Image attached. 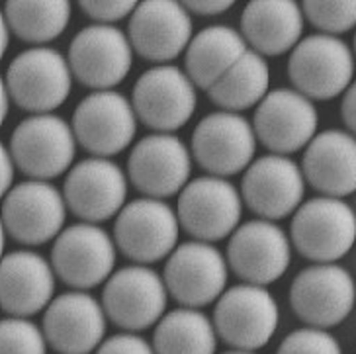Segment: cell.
<instances>
[{
    "label": "cell",
    "instance_id": "9",
    "mask_svg": "<svg viewBox=\"0 0 356 354\" xmlns=\"http://www.w3.org/2000/svg\"><path fill=\"white\" fill-rule=\"evenodd\" d=\"M168 298L165 280L155 268L129 264L108 278L100 303L108 321L126 333H141L163 319Z\"/></svg>",
    "mask_w": 356,
    "mask_h": 354
},
{
    "label": "cell",
    "instance_id": "41",
    "mask_svg": "<svg viewBox=\"0 0 356 354\" xmlns=\"http://www.w3.org/2000/svg\"><path fill=\"white\" fill-rule=\"evenodd\" d=\"M4 247H6V230H4V223H2V219H0V259L6 255V252H4Z\"/></svg>",
    "mask_w": 356,
    "mask_h": 354
},
{
    "label": "cell",
    "instance_id": "16",
    "mask_svg": "<svg viewBox=\"0 0 356 354\" xmlns=\"http://www.w3.org/2000/svg\"><path fill=\"white\" fill-rule=\"evenodd\" d=\"M257 141L274 155L304 151L319 134V112L314 100L296 88H273L252 115Z\"/></svg>",
    "mask_w": 356,
    "mask_h": 354
},
{
    "label": "cell",
    "instance_id": "44",
    "mask_svg": "<svg viewBox=\"0 0 356 354\" xmlns=\"http://www.w3.org/2000/svg\"><path fill=\"white\" fill-rule=\"evenodd\" d=\"M353 208H355V211H356V206H353Z\"/></svg>",
    "mask_w": 356,
    "mask_h": 354
},
{
    "label": "cell",
    "instance_id": "35",
    "mask_svg": "<svg viewBox=\"0 0 356 354\" xmlns=\"http://www.w3.org/2000/svg\"><path fill=\"white\" fill-rule=\"evenodd\" d=\"M95 354H155V348L139 333L122 331L104 339V343L96 348Z\"/></svg>",
    "mask_w": 356,
    "mask_h": 354
},
{
    "label": "cell",
    "instance_id": "19",
    "mask_svg": "<svg viewBox=\"0 0 356 354\" xmlns=\"http://www.w3.org/2000/svg\"><path fill=\"white\" fill-rule=\"evenodd\" d=\"M190 147L175 134H149L131 147L127 180L147 198L167 200L180 194L192 175Z\"/></svg>",
    "mask_w": 356,
    "mask_h": 354
},
{
    "label": "cell",
    "instance_id": "1",
    "mask_svg": "<svg viewBox=\"0 0 356 354\" xmlns=\"http://www.w3.org/2000/svg\"><path fill=\"white\" fill-rule=\"evenodd\" d=\"M288 235L293 250L314 264L339 262L356 245V211L346 200L315 196L296 209Z\"/></svg>",
    "mask_w": 356,
    "mask_h": 354
},
{
    "label": "cell",
    "instance_id": "4",
    "mask_svg": "<svg viewBox=\"0 0 356 354\" xmlns=\"http://www.w3.org/2000/svg\"><path fill=\"white\" fill-rule=\"evenodd\" d=\"M288 300L305 327L329 331L355 312L356 280L339 262L309 264L296 274Z\"/></svg>",
    "mask_w": 356,
    "mask_h": 354
},
{
    "label": "cell",
    "instance_id": "3",
    "mask_svg": "<svg viewBox=\"0 0 356 354\" xmlns=\"http://www.w3.org/2000/svg\"><path fill=\"white\" fill-rule=\"evenodd\" d=\"M211 321L218 337L231 348L257 353L278 331L280 305L268 288L241 282L221 293Z\"/></svg>",
    "mask_w": 356,
    "mask_h": 354
},
{
    "label": "cell",
    "instance_id": "2",
    "mask_svg": "<svg viewBox=\"0 0 356 354\" xmlns=\"http://www.w3.org/2000/svg\"><path fill=\"white\" fill-rule=\"evenodd\" d=\"M286 71L298 92L314 102H329L355 81L356 59L343 38L312 33L293 47Z\"/></svg>",
    "mask_w": 356,
    "mask_h": 354
},
{
    "label": "cell",
    "instance_id": "38",
    "mask_svg": "<svg viewBox=\"0 0 356 354\" xmlns=\"http://www.w3.org/2000/svg\"><path fill=\"white\" fill-rule=\"evenodd\" d=\"M341 118L346 131L356 136V79L341 96Z\"/></svg>",
    "mask_w": 356,
    "mask_h": 354
},
{
    "label": "cell",
    "instance_id": "14",
    "mask_svg": "<svg viewBox=\"0 0 356 354\" xmlns=\"http://www.w3.org/2000/svg\"><path fill=\"white\" fill-rule=\"evenodd\" d=\"M137 125L139 120L131 100L118 90L86 94L71 120L76 145L102 159L124 153L136 139Z\"/></svg>",
    "mask_w": 356,
    "mask_h": 354
},
{
    "label": "cell",
    "instance_id": "37",
    "mask_svg": "<svg viewBox=\"0 0 356 354\" xmlns=\"http://www.w3.org/2000/svg\"><path fill=\"white\" fill-rule=\"evenodd\" d=\"M14 172H16V165L12 161L10 149L0 141V200L6 198V194L12 190Z\"/></svg>",
    "mask_w": 356,
    "mask_h": 354
},
{
    "label": "cell",
    "instance_id": "42",
    "mask_svg": "<svg viewBox=\"0 0 356 354\" xmlns=\"http://www.w3.org/2000/svg\"><path fill=\"white\" fill-rule=\"evenodd\" d=\"M223 354H257V353H249V351H235V348H231V351H227V353Z\"/></svg>",
    "mask_w": 356,
    "mask_h": 354
},
{
    "label": "cell",
    "instance_id": "40",
    "mask_svg": "<svg viewBox=\"0 0 356 354\" xmlns=\"http://www.w3.org/2000/svg\"><path fill=\"white\" fill-rule=\"evenodd\" d=\"M8 43H10V28H8V22H6L4 10H0V61H2V57L6 55Z\"/></svg>",
    "mask_w": 356,
    "mask_h": 354
},
{
    "label": "cell",
    "instance_id": "23",
    "mask_svg": "<svg viewBox=\"0 0 356 354\" xmlns=\"http://www.w3.org/2000/svg\"><path fill=\"white\" fill-rule=\"evenodd\" d=\"M108 317L92 293L71 290L57 298L43 312L45 341L59 354H92L104 343Z\"/></svg>",
    "mask_w": 356,
    "mask_h": 354
},
{
    "label": "cell",
    "instance_id": "22",
    "mask_svg": "<svg viewBox=\"0 0 356 354\" xmlns=\"http://www.w3.org/2000/svg\"><path fill=\"white\" fill-rule=\"evenodd\" d=\"M127 40L134 51L155 65H170L186 53L194 38V22L182 2H137L127 20Z\"/></svg>",
    "mask_w": 356,
    "mask_h": 354
},
{
    "label": "cell",
    "instance_id": "32",
    "mask_svg": "<svg viewBox=\"0 0 356 354\" xmlns=\"http://www.w3.org/2000/svg\"><path fill=\"white\" fill-rule=\"evenodd\" d=\"M42 327L26 317L0 319V354H47Z\"/></svg>",
    "mask_w": 356,
    "mask_h": 354
},
{
    "label": "cell",
    "instance_id": "26",
    "mask_svg": "<svg viewBox=\"0 0 356 354\" xmlns=\"http://www.w3.org/2000/svg\"><path fill=\"white\" fill-rule=\"evenodd\" d=\"M304 30V12L293 0H252L241 12L243 40L264 59L292 53Z\"/></svg>",
    "mask_w": 356,
    "mask_h": 354
},
{
    "label": "cell",
    "instance_id": "43",
    "mask_svg": "<svg viewBox=\"0 0 356 354\" xmlns=\"http://www.w3.org/2000/svg\"><path fill=\"white\" fill-rule=\"evenodd\" d=\"M353 53H355V59H356V30H355V40H353Z\"/></svg>",
    "mask_w": 356,
    "mask_h": 354
},
{
    "label": "cell",
    "instance_id": "24",
    "mask_svg": "<svg viewBox=\"0 0 356 354\" xmlns=\"http://www.w3.org/2000/svg\"><path fill=\"white\" fill-rule=\"evenodd\" d=\"M57 276L40 252L20 249L0 259V309L10 317L30 319L45 312L55 293Z\"/></svg>",
    "mask_w": 356,
    "mask_h": 354
},
{
    "label": "cell",
    "instance_id": "20",
    "mask_svg": "<svg viewBox=\"0 0 356 354\" xmlns=\"http://www.w3.org/2000/svg\"><path fill=\"white\" fill-rule=\"evenodd\" d=\"M129 180L112 159L86 156L71 167L63 182L67 209L84 223H104L127 204Z\"/></svg>",
    "mask_w": 356,
    "mask_h": 354
},
{
    "label": "cell",
    "instance_id": "36",
    "mask_svg": "<svg viewBox=\"0 0 356 354\" xmlns=\"http://www.w3.org/2000/svg\"><path fill=\"white\" fill-rule=\"evenodd\" d=\"M182 4L190 14H196L202 18H216L220 14L229 12L235 6L233 0H190V2H182Z\"/></svg>",
    "mask_w": 356,
    "mask_h": 354
},
{
    "label": "cell",
    "instance_id": "28",
    "mask_svg": "<svg viewBox=\"0 0 356 354\" xmlns=\"http://www.w3.org/2000/svg\"><path fill=\"white\" fill-rule=\"evenodd\" d=\"M270 92V65L259 53L249 51L208 90V98L223 112L243 114L257 108Z\"/></svg>",
    "mask_w": 356,
    "mask_h": 354
},
{
    "label": "cell",
    "instance_id": "15",
    "mask_svg": "<svg viewBox=\"0 0 356 354\" xmlns=\"http://www.w3.org/2000/svg\"><path fill=\"white\" fill-rule=\"evenodd\" d=\"M292 252L290 235L276 221L257 218L233 231L225 259L239 280L268 288L288 272Z\"/></svg>",
    "mask_w": 356,
    "mask_h": 354
},
{
    "label": "cell",
    "instance_id": "11",
    "mask_svg": "<svg viewBox=\"0 0 356 354\" xmlns=\"http://www.w3.org/2000/svg\"><path fill=\"white\" fill-rule=\"evenodd\" d=\"M118 247L114 237L96 223H74L53 241L55 276L73 290L88 292L106 284L115 272Z\"/></svg>",
    "mask_w": 356,
    "mask_h": 354
},
{
    "label": "cell",
    "instance_id": "7",
    "mask_svg": "<svg viewBox=\"0 0 356 354\" xmlns=\"http://www.w3.org/2000/svg\"><path fill=\"white\" fill-rule=\"evenodd\" d=\"M137 120L153 134H175L198 108V88L177 65H153L139 74L131 90Z\"/></svg>",
    "mask_w": 356,
    "mask_h": 354
},
{
    "label": "cell",
    "instance_id": "21",
    "mask_svg": "<svg viewBox=\"0 0 356 354\" xmlns=\"http://www.w3.org/2000/svg\"><path fill=\"white\" fill-rule=\"evenodd\" d=\"M305 182L302 167L292 156L268 155L257 156L243 172L241 198L259 219L280 221L293 216L304 204Z\"/></svg>",
    "mask_w": 356,
    "mask_h": 354
},
{
    "label": "cell",
    "instance_id": "6",
    "mask_svg": "<svg viewBox=\"0 0 356 354\" xmlns=\"http://www.w3.org/2000/svg\"><path fill=\"white\" fill-rule=\"evenodd\" d=\"M8 149L16 168L26 177L49 182L71 170L76 139L61 115L32 114L14 127Z\"/></svg>",
    "mask_w": 356,
    "mask_h": 354
},
{
    "label": "cell",
    "instance_id": "31",
    "mask_svg": "<svg viewBox=\"0 0 356 354\" xmlns=\"http://www.w3.org/2000/svg\"><path fill=\"white\" fill-rule=\"evenodd\" d=\"M300 6L317 33L341 38L356 30V0H305Z\"/></svg>",
    "mask_w": 356,
    "mask_h": 354
},
{
    "label": "cell",
    "instance_id": "27",
    "mask_svg": "<svg viewBox=\"0 0 356 354\" xmlns=\"http://www.w3.org/2000/svg\"><path fill=\"white\" fill-rule=\"evenodd\" d=\"M249 51L241 31L213 24L194 33L184 53V71L200 90H210Z\"/></svg>",
    "mask_w": 356,
    "mask_h": 354
},
{
    "label": "cell",
    "instance_id": "5",
    "mask_svg": "<svg viewBox=\"0 0 356 354\" xmlns=\"http://www.w3.org/2000/svg\"><path fill=\"white\" fill-rule=\"evenodd\" d=\"M6 86L14 104L28 114H53L73 88V73L63 53L42 45L20 51L8 65Z\"/></svg>",
    "mask_w": 356,
    "mask_h": 354
},
{
    "label": "cell",
    "instance_id": "17",
    "mask_svg": "<svg viewBox=\"0 0 356 354\" xmlns=\"http://www.w3.org/2000/svg\"><path fill=\"white\" fill-rule=\"evenodd\" d=\"M0 219L6 235L26 247L57 239L65 230L67 204L63 192L45 180H24L2 200Z\"/></svg>",
    "mask_w": 356,
    "mask_h": 354
},
{
    "label": "cell",
    "instance_id": "34",
    "mask_svg": "<svg viewBox=\"0 0 356 354\" xmlns=\"http://www.w3.org/2000/svg\"><path fill=\"white\" fill-rule=\"evenodd\" d=\"M137 2L134 0H83L79 8L92 20V24L115 26L118 22L129 20L136 10Z\"/></svg>",
    "mask_w": 356,
    "mask_h": 354
},
{
    "label": "cell",
    "instance_id": "8",
    "mask_svg": "<svg viewBox=\"0 0 356 354\" xmlns=\"http://www.w3.org/2000/svg\"><path fill=\"white\" fill-rule=\"evenodd\" d=\"M180 223L177 209L165 200L141 198L127 202L114 221V243L134 264L167 261L178 247Z\"/></svg>",
    "mask_w": 356,
    "mask_h": 354
},
{
    "label": "cell",
    "instance_id": "33",
    "mask_svg": "<svg viewBox=\"0 0 356 354\" xmlns=\"http://www.w3.org/2000/svg\"><path fill=\"white\" fill-rule=\"evenodd\" d=\"M276 354H343V346L327 329L302 327L284 337Z\"/></svg>",
    "mask_w": 356,
    "mask_h": 354
},
{
    "label": "cell",
    "instance_id": "30",
    "mask_svg": "<svg viewBox=\"0 0 356 354\" xmlns=\"http://www.w3.org/2000/svg\"><path fill=\"white\" fill-rule=\"evenodd\" d=\"M2 10L10 33L22 42L33 43V47H42L63 35L73 6L67 0H12Z\"/></svg>",
    "mask_w": 356,
    "mask_h": 354
},
{
    "label": "cell",
    "instance_id": "12",
    "mask_svg": "<svg viewBox=\"0 0 356 354\" xmlns=\"http://www.w3.org/2000/svg\"><path fill=\"white\" fill-rule=\"evenodd\" d=\"M163 280L168 296L182 307L202 309L218 302L227 290L229 264L216 245L192 239L170 252Z\"/></svg>",
    "mask_w": 356,
    "mask_h": 354
},
{
    "label": "cell",
    "instance_id": "25",
    "mask_svg": "<svg viewBox=\"0 0 356 354\" xmlns=\"http://www.w3.org/2000/svg\"><path fill=\"white\" fill-rule=\"evenodd\" d=\"M302 172L319 196L346 200L356 194V136L346 129H325L304 149Z\"/></svg>",
    "mask_w": 356,
    "mask_h": 354
},
{
    "label": "cell",
    "instance_id": "39",
    "mask_svg": "<svg viewBox=\"0 0 356 354\" xmlns=\"http://www.w3.org/2000/svg\"><path fill=\"white\" fill-rule=\"evenodd\" d=\"M10 94H8V86H6V81L0 77V127L6 122L8 118V112H10Z\"/></svg>",
    "mask_w": 356,
    "mask_h": 354
},
{
    "label": "cell",
    "instance_id": "18",
    "mask_svg": "<svg viewBox=\"0 0 356 354\" xmlns=\"http://www.w3.org/2000/svg\"><path fill=\"white\" fill-rule=\"evenodd\" d=\"M134 47L118 26L90 24L76 31L67 61L74 81L95 90H114L134 67Z\"/></svg>",
    "mask_w": 356,
    "mask_h": 354
},
{
    "label": "cell",
    "instance_id": "10",
    "mask_svg": "<svg viewBox=\"0 0 356 354\" xmlns=\"http://www.w3.org/2000/svg\"><path fill=\"white\" fill-rule=\"evenodd\" d=\"M243 208L241 192L229 178L206 175L190 180L178 194L177 216L192 239L213 245L229 239L241 225Z\"/></svg>",
    "mask_w": 356,
    "mask_h": 354
},
{
    "label": "cell",
    "instance_id": "29",
    "mask_svg": "<svg viewBox=\"0 0 356 354\" xmlns=\"http://www.w3.org/2000/svg\"><path fill=\"white\" fill-rule=\"evenodd\" d=\"M220 337L213 321L202 309L178 307L155 325V354H216Z\"/></svg>",
    "mask_w": 356,
    "mask_h": 354
},
{
    "label": "cell",
    "instance_id": "13",
    "mask_svg": "<svg viewBox=\"0 0 356 354\" xmlns=\"http://www.w3.org/2000/svg\"><path fill=\"white\" fill-rule=\"evenodd\" d=\"M257 145L252 124L245 115L218 110L196 124L190 153L208 175L229 178L247 170L257 159Z\"/></svg>",
    "mask_w": 356,
    "mask_h": 354
}]
</instances>
